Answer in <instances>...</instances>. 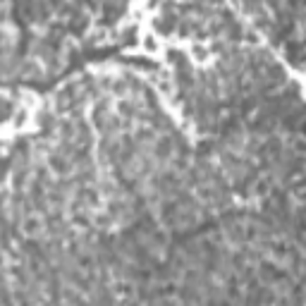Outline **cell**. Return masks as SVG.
<instances>
[{"mask_svg":"<svg viewBox=\"0 0 306 306\" xmlns=\"http://www.w3.org/2000/svg\"><path fill=\"white\" fill-rule=\"evenodd\" d=\"M12 112V103L5 101V98H0V120H5Z\"/></svg>","mask_w":306,"mask_h":306,"instance_id":"obj_3","label":"cell"},{"mask_svg":"<svg viewBox=\"0 0 306 306\" xmlns=\"http://www.w3.org/2000/svg\"><path fill=\"white\" fill-rule=\"evenodd\" d=\"M8 168H10V158H3V161H0V179L8 175Z\"/></svg>","mask_w":306,"mask_h":306,"instance_id":"obj_5","label":"cell"},{"mask_svg":"<svg viewBox=\"0 0 306 306\" xmlns=\"http://www.w3.org/2000/svg\"><path fill=\"white\" fill-rule=\"evenodd\" d=\"M86 26H89V19L79 12V10H72L69 12V24H67V31H72V34H84L86 31Z\"/></svg>","mask_w":306,"mask_h":306,"instance_id":"obj_1","label":"cell"},{"mask_svg":"<svg viewBox=\"0 0 306 306\" xmlns=\"http://www.w3.org/2000/svg\"><path fill=\"white\" fill-rule=\"evenodd\" d=\"M136 41V31L134 29H129V31H125V36H122V46H129V43Z\"/></svg>","mask_w":306,"mask_h":306,"instance_id":"obj_4","label":"cell"},{"mask_svg":"<svg viewBox=\"0 0 306 306\" xmlns=\"http://www.w3.org/2000/svg\"><path fill=\"white\" fill-rule=\"evenodd\" d=\"M244 8L251 15H263V0H244Z\"/></svg>","mask_w":306,"mask_h":306,"instance_id":"obj_2","label":"cell"}]
</instances>
